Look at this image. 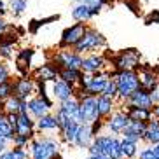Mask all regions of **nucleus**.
<instances>
[{
	"label": "nucleus",
	"instance_id": "f8f14e48",
	"mask_svg": "<svg viewBox=\"0 0 159 159\" xmlns=\"http://www.w3.org/2000/svg\"><path fill=\"white\" fill-rule=\"evenodd\" d=\"M58 74H60V68H58L51 60H47L46 63L32 68V72H30V75H32L35 80H42V82H47V84H49V82H54V80L58 79Z\"/></svg>",
	"mask_w": 159,
	"mask_h": 159
},
{
	"label": "nucleus",
	"instance_id": "dca6fc26",
	"mask_svg": "<svg viewBox=\"0 0 159 159\" xmlns=\"http://www.w3.org/2000/svg\"><path fill=\"white\" fill-rule=\"evenodd\" d=\"M100 12L93 9V7H89L88 4L84 2H79V4H74L70 9V16L74 21H80V23H89L91 19H94L98 16Z\"/></svg>",
	"mask_w": 159,
	"mask_h": 159
},
{
	"label": "nucleus",
	"instance_id": "72a5a7b5",
	"mask_svg": "<svg viewBox=\"0 0 159 159\" xmlns=\"http://www.w3.org/2000/svg\"><path fill=\"white\" fill-rule=\"evenodd\" d=\"M60 19V16H49V18H44V19H32L28 23V32L30 33H37L39 28H42V26H46L49 21H58Z\"/></svg>",
	"mask_w": 159,
	"mask_h": 159
},
{
	"label": "nucleus",
	"instance_id": "de8ad7c7",
	"mask_svg": "<svg viewBox=\"0 0 159 159\" xmlns=\"http://www.w3.org/2000/svg\"><path fill=\"white\" fill-rule=\"evenodd\" d=\"M51 159H61V157H60V154H54V156H52Z\"/></svg>",
	"mask_w": 159,
	"mask_h": 159
},
{
	"label": "nucleus",
	"instance_id": "a19ab883",
	"mask_svg": "<svg viewBox=\"0 0 159 159\" xmlns=\"http://www.w3.org/2000/svg\"><path fill=\"white\" fill-rule=\"evenodd\" d=\"M7 12H9V7H7V5H5V2L4 0H0V16H7Z\"/></svg>",
	"mask_w": 159,
	"mask_h": 159
},
{
	"label": "nucleus",
	"instance_id": "aec40b11",
	"mask_svg": "<svg viewBox=\"0 0 159 159\" xmlns=\"http://www.w3.org/2000/svg\"><path fill=\"white\" fill-rule=\"evenodd\" d=\"M122 110L126 112V116L129 117V121H143V122H149L152 119V112L150 108H142V107H135V105H129V103L122 102Z\"/></svg>",
	"mask_w": 159,
	"mask_h": 159
},
{
	"label": "nucleus",
	"instance_id": "20e7f679",
	"mask_svg": "<svg viewBox=\"0 0 159 159\" xmlns=\"http://www.w3.org/2000/svg\"><path fill=\"white\" fill-rule=\"evenodd\" d=\"M60 150V142L54 138H32L30 157L32 159H51Z\"/></svg>",
	"mask_w": 159,
	"mask_h": 159
},
{
	"label": "nucleus",
	"instance_id": "cd10ccee",
	"mask_svg": "<svg viewBox=\"0 0 159 159\" xmlns=\"http://www.w3.org/2000/svg\"><path fill=\"white\" fill-rule=\"evenodd\" d=\"M143 140L149 145L159 143V119H154V117H152V119L147 122V129H145Z\"/></svg>",
	"mask_w": 159,
	"mask_h": 159
},
{
	"label": "nucleus",
	"instance_id": "e433bc0d",
	"mask_svg": "<svg viewBox=\"0 0 159 159\" xmlns=\"http://www.w3.org/2000/svg\"><path fill=\"white\" fill-rule=\"evenodd\" d=\"M11 80H5V82L0 84V102H5L12 94V84H11Z\"/></svg>",
	"mask_w": 159,
	"mask_h": 159
},
{
	"label": "nucleus",
	"instance_id": "5701e85b",
	"mask_svg": "<svg viewBox=\"0 0 159 159\" xmlns=\"http://www.w3.org/2000/svg\"><path fill=\"white\" fill-rule=\"evenodd\" d=\"M96 107H98V117L100 119H107V117L117 108V103H116V100L110 98V96L98 94V96H96Z\"/></svg>",
	"mask_w": 159,
	"mask_h": 159
},
{
	"label": "nucleus",
	"instance_id": "c9c22d12",
	"mask_svg": "<svg viewBox=\"0 0 159 159\" xmlns=\"http://www.w3.org/2000/svg\"><path fill=\"white\" fill-rule=\"evenodd\" d=\"M102 94H105V96H110V98L117 100V84H116V80H114L112 77L108 79V82H107V86H105V89H103Z\"/></svg>",
	"mask_w": 159,
	"mask_h": 159
},
{
	"label": "nucleus",
	"instance_id": "c85d7f7f",
	"mask_svg": "<svg viewBox=\"0 0 159 159\" xmlns=\"http://www.w3.org/2000/svg\"><path fill=\"white\" fill-rule=\"evenodd\" d=\"M77 129H79V122H77V121H70L65 128H63V129H60V136L66 142V143H74L75 135H77Z\"/></svg>",
	"mask_w": 159,
	"mask_h": 159
},
{
	"label": "nucleus",
	"instance_id": "393cba45",
	"mask_svg": "<svg viewBox=\"0 0 159 159\" xmlns=\"http://www.w3.org/2000/svg\"><path fill=\"white\" fill-rule=\"evenodd\" d=\"M4 112L5 114H19L26 112V100H21L14 94H11L9 98L4 102Z\"/></svg>",
	"mask_w": 159,
	"mask_h": 159
},
{
	"label": "nucleus",
	"instance_id": "f257e3e1",
	"mask_svg": "<svg viewBox=\"0 0 159 159\" xmlns=\"http://www.w3.org/2000/svg\"><path fill=\"white\" fill-rule=\"evenodd\" d=\"M108 74L116 80L117 84V100L126 102L136 89L140 88V80H138V72L136 70H110Z\"/></svg>",
	"mask_w": 159,
	"mask_h": 159
},
{
	"label": "nucleus",
	"instance_id": "2f4dec72",
	"mask_svg": "<svg viewBox=\"0 0 159 159\" xmlns=\"http://www.w3.org/2000/svg\"><path fill=\"white\" fill-rule=\"evenodd\" d=\"M121 149H122V157L124 159H133L138 154V143L136 142H131L122 138L121 140Z\"/></svg>",
	"mask_w": 159,
	"mask_h": 159
},
{
	"label": "nucleus",
	"instance_id": "8fccbe9b",
	"mask_svg": "<svg viewBox=\"0 0 159 159\" xmlns=\"http://www.w3.org/2000/svg\"><path fill=\"white\" fill-rule=\"evenodd\" d=\"M72 2H74V4H79V2H82V0H72Z\"/></svg>",
	"mask_w": 159,
	"mask_h": 159
},
{
	"label": "nucleus",
	"instance_id": "a18cd8bd",
	"mask_svg": "<svg viewBox=\"0 0 159 159\" xmlns=\"http://www.w3.org/2000/svg\"><path fill=\"white\" fill-rule=\"evenodd\" d=\"M86 159H112V157H107V156H89Z\"/></svg>",
	"mask_w": 159,
	"mask_h": 159
},
{
	"label": "nucleus",
	"instance_id": "6ab92c4d",
	"mask_svg": "<svg viewBox=\"0 0 159 159\" xmlns=\"http://www.w3.org/2000/svg\"><path fill=\"white\" fill-rule=\"evenodd\" d=\"M26 112H28L33 119H39V117H42L44 114L51 112V110H49V107L44 103V100L40 98V96L33 94V96H30V98L26 100Z\"/></svg>",
	"mask_w": 159,
	"mask_h": 159
},
{
	"label": "nucleus",
	"instance_id": "4be33fe9",
	"mask_svg": "<svg viewBox=\"0 0 159 159\" xmlns=\"http://www.w3.org/2000/svg\"><path fill=\"white\" fill-rule=\"evenodd\" d=\"M126 103L135 105V107H142V108H152V105H154V102L150 98V93L145 91V89H142V88L136 89L135 93L126 100Z\"/></svg>",
	"mask_w": 159,
	"mask_h": 159
},
{
	"label": "nucleus",
	"instance_id": "7c9ffc66",
	"mask_svg": "<svg viewBox=\"0 0 159 159\" xmlns=\"http://www.w3.org/2000/svg\"><path fill=\"white\" fill-rule=\"evenodd\" d=\"M26 9H28V0H9V12L16 19L21 18Z\"/></svg>",
	"mask_w": 159,
	"mask_h": 159
},
{
	"label": "nucleus",
	"instance_id": "58836bf2",
	"mask_svg": "<svg viewBox=\"0 0 159 159\" xmlns=\"http://www.w3.org/2000/svg\"><path fill=\"white\" fill-rule=\"evenodd\" d=\"M138 159H159V156L156 154L154 147H145V149L140 150L138 154Z\"/></svg>",
	"mask_w": 159,
	"mask_h": 159
},
{
	"label": "nucleus",
	"instance_id": "a878e982",
	"mask_svg": "<svg viewBox=\"0 0 159 159\" xmlns=\"http://www.w3.org/2000/svg\"><path fill=\"white\" fill-rule=\"evenodd\" d=\"M35 128L39 131H54L58 129V121H56V116L51 112L44 114L42 117L35 119Z\"/></svg>",
	"mask_w": 159,
	"mask_h": 159
},
{
	"label": "nucleus",
	"instance_id": "c756f323",
	"mask_svg": "<svg viewBox=\"0 0 159 159\" xmlns=\"http://www.w3.org/2000/svg\"><path fill=\"white\" fill-rule=\"evenodd\" d=\"M0 136L5 138V140H12V136H14V129L11 126L9 119H7V114L5 112H0Z\"/></svg>",
	"mask_w": 159,
	"mask_h": 159
},
{
	"label": "nucleus",
	"instance_id": "37998d69",
	"mask_svg": "<svg viewBox=\"0 0 159 159\" xmlns=\"http://www.w3.org/2000/svg\"><path fill=\"white\" fill-rule=\"evenodd\" d=\"M150 112H152V117H154V119H159V103H154V105H152Z\"/></svg>",
	"mask_w": 159,
	"mask_h": 159
},
{
	"label": "nucleus",
	"instance_id": "a211bd4d",
	"mask_svg": "<svg viewBox=\"0 0 159 159\" xmlns=\"http://www.w3.org/2000/svg\"><path fill=\"white\" fill-rule=\"evenodd\" d=\"M145 129H147V122H143V121H129V124L122 129L121 135H122V138L138 143L140 140H143Z\"/></svg>",
	"mask_w": 159,
	"mask_h": 159
},
{
	"label": "nucleus",
	"instance_id": "49530a36",
	"mask_svg": "<svg viewBox=\"0 0 159 159\" xmlns=\"http://www.w3.org/2000/svg\"><path fill=\"white\" fill-rule=\"evenodd\" d=\"M152 147H154V150H156V154L159 156V143H156V145H152Z\"/></svg>",
	"mask_w": 159,
	"mask_h": 159
},
{
	"label": "nucleus",
	"instance_id": "2eb2a0df",
	"mask_svg": "<svg viewBox=\"0 0 159 159\" xmlns=\"http://www.w3.org/2000/svg\"><path fill=\"white\" fill-rule=\"evenodd\" d=\"M14 133L25 135V136H28V138H33V135H35V119L28 112H19L16 116Z\"/></svg>",
	"mask_w": 159,
	"mask_h": 159
},
{
	"label": "nucleus",
	"instance_id": "ddd939ff",
	"mask_svg": "<svg viewBox=\"0 0 159 159\" xmlns=\"http://www.w3.org/2000/svg\"><path fill=\"white\" fill-rule=\"evenodd\" d=\"M79 116H80V124H89L98 117L96 96H84V98L79 100Z\"/></svg>",
	"mask_w": 159,
	"mask_h": 159
},
{
	"label": "nucleus",
	"instance_id": "423d86ee",
	"mask_svg": "<svg viewBox=\"0 0 159 159\" xmlns=\"http://www.w3.org/2000/svg\"><path fill=\"white\" fill-rule=\"evenodd\" d=\"M49 60L58 66V68H80L82 66V54L75 52L74 49H58L52 52Z\"/></svg>",
	"mask_w": 159,
	"mask_h": 159
},
{
	"label": "nucleus",
	"instance_id": "f704fd0d",
	"mask_svg": "<svg viewBox=\"0 0 159 159\" xmlns=\"http://www.w3.org/2000/svg\"><path fill=\"white\" fill-rule=\"evenodd\" d=\"M16 46H11V44H0V61H11L14 60V54H16Z\"/></svg>",
	"mask_w": 159,
	"mask_h": 159
},
{
	"label": "nucleus",
	"instance_id": "9d476101",
	"mask_svg": "<svg viewBox=\"0 0 159 159\" xmlns=\"http://www.w3.org/2000/svg\"><path fill=\"white\" fill-rule=\"evenodd\" d=\"M33 56H35V49L32 46H25L16 49L14 65H16V70H18V75H28L32 72Z\"/></svg>",
	"mask_w": 159,
	"mask_h": 159
},
{
	"label": "nucleus",
	"instance_id": "1a4fd4ad",
	"mask_svg": "<svg viewBox=\"0 0 159 159\" xmlns=\"http://www.w3.org/2000/svg\"><path fill=\"white\" fill-rule=\"evenodd\" d=\"M107 68H108V60L102 51L82 54V66H80V70L84 74H96V72L107 70Z\"/></svg>",
	"mask_w": 159,
	"mask_h": 159
},
{
	"label": "nucleus",
	"instance_id": "7ed1b4c3",
	"mask_svg": "<svg viewBox=\"0 0 159 159\" xmlns=\"http://www.w3.org/2000/svg\"><path fill=\"white\" fill-rule=\"evenodd\" d=\"M108 47V42H107V37L103 35L100 30H96L94 26H89L86 28L84 35L80 39L79 42L75 44L72 49L79 54H88V52H98L102 49Z\"/></svg>",
	"mask_w": 159,
	"mask_h": 159
},
{
	"label": "nucleus",
	"instance_id": "b1692460",
	"mask_svg": "<svg viewBox=\"0 0 159 159\" xmlns=\"http://www.w3.org/2000/svg\"><path fill=\"white\" fill-rule=\"evenodd\" d=\"M94 135L91 131V126L89 124H79V129H77V135H75L74 145H77L79 149H88L91 142H93Z\"/></svg>",
	"mask_w": 159,
	"mask_h": 159
},
{
	"label": "nucleus",
	"instance_id": "39448f33",
	"mask_svg": "<svg viewBox=\"0 0 159 159\" xmlns=\"http://www.w3.org/2000/svg\"><path fill=\"white\" fill-rule=\"evenodd\" d=\"M86 28H88V23L74 21L70 26L63 28V32H61V35H60V42H58L56 47L58 49H72V47L82 39Z\"/></svg>",
	"mask_w": 159,
	"mask_h": 159
},
{
	"label": "nucleus",
	"instance_id": "412c9836",
	"mask_svg": "<svg viewBox=\"0 0 159 159\" xmlns=\"http://www.w3.org/2000/svg\"><path fill=\"white\" fill-rule=\"evenodd\" d=\"M58 108H60L61 112L68 116L70 119L77 121L80 124V116H79V98H75V96H70V98L63 100V102L58 103Z\"/></svg>",
	"mask_w": 159,
	"mask_h": 159
},
{
	"label": "nucleus",
	"instance_id": "c03bdc74",
	"mask_svg": "<svg viewBox=\"0 0 159 159\" xmlns=\"http://www.w3.org/2000/svg\"><path fill=\"white\" fill-rule=\"evenodd\" d=\"M7 143H9V140H5V138H2V136H0V154L7 149Z\"/></svg>",
	"mask_w": 159,
	"mask_h": 159
},
{
	"label": "nucleus",
	"instance_id": "f3484780",
	"mask_svg": "<svg viewBox=\"0 0 159 159\" xmlns=\"http://www.w3.org/2000/svg\"><path fill=\"white\" fill-rule=\"evenodd\" d=\"M51 84H52V88H51L52 100H56L58 103L66 100V98H70V96H75V86L68 84L65 80L56 79L54 82H51Z\"/></svg>",
	"mask_w": 159,
	"mask_h": 159
},
{
	"label": "nucleus",
	"instance_id": "79ce46f5",
	"mask_svg": "<svg viewBox=\"0 0 159 159\" xmlns=\"http://www.w3.org/2000/svg\"><path fill=\"white\" fill-rule=\"evenodd\" d=\"M7 28H9V23L5 21V18H4V16H0V33H4Z\"/></svg>",
	"mask_w": 159,
	"mask_h": 159
},
{
	"label": "nucleus",
	"instance_id": "09e8293b",
	"mask_svg": "<svg viewBox=\"0 0 159 159\" xmlns=\"http://www.w3.org/2000/svg\"><path fill=\"white\" fill-rule=\"evenodd\" d=\"M107 2H108L110 5H114V4H116V0H107Z\"/></svg>",
	"mask_w": 159,
	"mask_h": 159
},
{
	"label": "nucleus",
	"instance_id": "4c0bfd02",
	"mask_svg": "<svg viewBox=\"0 0 159 159\" xmlns=\"http://www.w3.org/2000/svg\"><path fill=\"white\" fill-rule=\"evenodd\" d=\"M84 4H88L89 7H93L96 12H102L105 7H110V4H108L107 0H82Z\"/></svg>",
	"mask_w": 159,
	"mask_h": 159
},
{
	"label": "nucleus",
	"instance_id": "6e6552de",
	"mask_svg": "<svg viewBox=\"0 0 159 159\" xmlns=\"http://www.w3.org/2000/svg\"><path fill=\"white\" fill-rule=\"evenodd\" d=\"M11 84H12V94L21 100H28L30 96L35 94V89H37V82L30 74L18 75L16 79L11 80Z\"/></svg>",
	"mask_w": 159,
	"mask_h": 159
},
{
	"label": "nucleus",
	"instance_id": "f03ea898",
	"mask_svg": "<svg viewBox=\"0 0 159 159\" xmlns=\"http://www.w3.org/2000/svg\"><path fill=\"white\" fill-rule=\"evenodd\" d=\"M108 66L112 70H140L142 66V54L136 47H126L114 52L112 56H107Z\"/></svg>",
	"mask_w": 159,
	"mask_h": 159
},
{
	"label": "nucleus",
	"instance_id": "ea45409f",
	"mask_svg": "<svg viewBox=\"0 0 159 159\" xmlns=\"http://www.w3.org/2000/svg\"><path fill=\"white\" fill-rule=\"evenodd\" d=\"M159 25V11H150L149 14L145 16V25Z\"/></svg>",
	"mask_w": 159,
	"mask_h": 159
},
{
	"label": "nucleus",
	"instance_id": "4468645a",
	"mask_svg": "<svg viewBox=\"0 0 159 159\" xmlns=\"http://www.w3.org/2000/svg\"><path fill=\"white\" fill-rule=\"evenodd\" d=\"M129 124V117L126 116V112L122 110V108H119V110H114L110 116L105 119V128H107L112 135H121L122 129Z\"/></svg>",
	"mask_w": 159,
	"mask_h": 159
},
{
	"label": "nucleus",
	"instance_id": "0eeeda50",
	"mask_svg": "<svg viewBox=\"0 0 159 159\" xmlns=\"http://www.w3.org/2000/svg\"><path fill=\"white\" fill-rule=\"evenodd\" d=\"M116 142H117L116 135H96L93 138V142H91V145L88 147L89 156H107V157H112Z\"/></svg>",
	"mask_w": 159,
	"mask_h": 159
},
{
	"label": "nucleus",
	"instance_id": "bb28decb",
	"mask_svg": "<svg viewBox=\"0 0 159 159\" xmlns=\"http://www.w3.org/2000/svg\"><path fill=\"white\" fill-rule=\"evenodd\" d=\"M82 75H84V72L80 68H61L60 74H58V79L65 80V82H68L72 86H77L79 80L82 79Z\"/></svg>",
	"mask_w": 159,
	"mask_h": 159
},
{
	"label": "nucleus",
	"instance_id": "473e14b6",
	"mask_svg": "<svg viewBox=\"0 0 159 159\" xmlns=\"http://www.w3.org/2000/svg\"><path fill=\"white\" fill-rule=\"evenodd\" d=\"M0 159H30V154L25 150V147H14L12 150H4Z\"/></svg>",
	"mask_w": 159,
	"mask_h": 159
},
{
	"label": "nucleus",
	"instance_id": "9b49d317",
	"mask_svg": "<svg viewBox=\"0 0 159 159\" xmlns=\"http://www.w3.org/2000/svg\"><path fill=\"white\" fill-rule=\"evenodd\" d=\"M138 80H140V88L149 93L159 88V75L156 74L154 66L147 65V63H142L140 70H138Z\"/></svg>",
	"mask_w": 159,
	"mask_h": 159
}]
</instances>
